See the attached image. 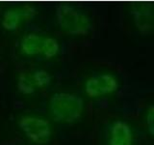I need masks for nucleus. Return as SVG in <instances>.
<instances>
[{
	"mask_svg": "<svg viewBox=\"0 0 154 145\" xmlns=\"http://www.w3.org/2000/svg\"><path fill=\"white\" fill-rule=\"evenodd\" d=\"M83 109V99L73 93H56L49 102L50 116L57 123H74L80 118Z\"/></svg>",
	"mask_w": 154,
	"mask_h": 145,
	"instance_id": "f257e3e1",
	"label": "nucleus"
},
{
	"mask_svg": "<svg viewBox=\"0 0 154 145\" xmlns=\"http://www.w3.org/2000/svg\"><path fill=\"white\" fill-rule=\"evenodd\" d=\"M56 19L62 30L70 35H86L91 29V22L87 14L70 5L57 7Z\"/></svg>",
	"mask_w": 154,
	"mask_h": 145,
	"instance_id": "f03ea898",
	"label": "nucleus"
},
{
	"mask_svg": "<svg viewBox=\"0 0 154 145\" xmlns=\"http://www.w3.org/2000/svg\"><path fill=\"white\" fill-rule=\"evenodd\" d=\"M132 14L138 30L143 34H148L153 29V5L139 4L133 7Z\"/></svg>",
	"mask_w": 154,
	"mask_h": 145,
	"instance_id": "39448f33",
	"label": "nucleus"
},
{
	"mask_svg": "<svg viewBox=\"0 0 154 145\" xmlns=\"http://www.w3.org/2000/svg\"><path fill=\"white\" fill-rule=\"evenodd\" d=\"M32 79L36 88H45L50 84L51 76L49 72L45 70H37L32 74Z\"/></svg>",
	"mask_w": 154,
	"mask_h": 145,
	"instance_id": "9b49d317",
	"label": "nucleus"
},
{
	"mask_svg": "<svg viewBox=\"0 0 154 145\" xmlns=\"http://www.w3.org/2000/svg\"><path fill=\"white\" fill-rule=\"evenodd\" d=\"M153 120H154V108H153V106H152V105H150V106H149L148 110H147V114H146V121L147 130H148V133H149V134L151 135V137L154 134Z\"/></svg>",
	"mask_w": 154,
	"mask_h": 145,
	"instance_id": "ddd939ff",
	"label": "nucleus"
},
{
	"mask_svg": "<svg viewBox=\"0 0 154 145\" xmlns=\"http://www.w3.org/2000/svg\"><path fill=\"white\" fill-rule=\"evenodd\" d=\"M20 11L21 17L24 21H31L36 14V9L30 5H24V6L18 7Z\"/></svg>",
	"mask_w": 154,
	"mask_h": 145,
	"instance_id": "f8f14e48",
	"label": "nucleus"
},
{
	"mask_svg": "<svg viewBox=\"0 0 154 145\" xmlns=\"http://www.w3.org/2000/svg\"><path fill=\"white\" fill-rule=\"evenodd\" d=\"M43 38L36 33L26 34L20 42V50L25 55H37L42 52Z\"/></svg>",
	"mask_w": 154,
	"mask_h": 145,
	"instance_id": "0eeeda50",
	"label": "nucleus"
},
{
	"mask_svg": "<svg viewBox=\"0 0 154 145\" xmlns=\"http://www.w3.org/2000/svg\"><path fill=\"white\" fill-rule=\"evenodd\" d=\"M60 50V45L58 41L54 38L48 37L43 38L42 47V54L45 59H51L58 54Z\"/></svg>",
	"mask_w": 154,
	"mask_h": 145,
	"instance_id": "9d476101",
	"label": "nucleus"
},
{
	"mask_svg": "<svg viewBox=\"0 0 154 145\" xmlns=\"http://www.w3.org/2000/svg\"><path fill=\"white\" fill-rule=\"evenodd\" d=\"M17 89L21 94L30 95L36 90V86L34 84L32 75L28 72H21L17 79Z\"/></svg>",
	"mask_w": 154,
	"mask_h": 145,
	"instance_id": "1a4fd4ad",
	"label": "nucleus"
},
{
	"mask_svg": "<svg viewBox=\"0 0 154 145\" xmlns=\"http://www.w3.org/2000/svg\"><path fill=\"white\" fill-rule=\"evenodd\" d=\"M18 126L32 142L43 145L49 142L51 127L48 121L38 116L25 115L18 120Z\"/></svg>",
	"mask_w": 154,
	"mask_h": 145,
	"instance_id": "7ed1b4c3",
	"label": "nucleus"
},
{
	"mask_svg": "<svg viewBox=\"0 0 154 145\" xmlns=\"http://www.w3.org/2000/svg\"><path fill=\"white\" fill-rule=\"evenodd\" d=\"M22 19L19 8H11L5 11L2 17L1 25L7 31H16Z\"/></svg>",
	"mask_w": 154,
	"mask_h": 145,
	"instance_id": "6e6552de",
	"label": "nucleus"
},
{
	"mask_svg": "<svg viewBox=\"0 0 154 145\" xmlns=\"http://www.w3.org/2000/svg\"><path fill=\"white\" fill-rule=\"evenodd\" d=\"M118 87L117 77L110 74H100L90 77L86 81L85 91L91 98H98L113 93Z\"/></svg>",
	"mask_w": 154,
	"mask_h": 145,
	"instance_id": "20e7f679",
	"label": "nucleus"
},
{
	"mask_svg": "<svg viewBox=\"0 0 154 145\" xmlns=\"http://www.w3.org/2000/svg\"><path fill=\"white\" fill-rule=\"evenodd\" d=\"M133 134L129 126L123 121H117L111 128L109 145H132Z\"/></svg>",
	"mask_w": 154,
	"mask_h": 145,
	"instance_id": "423d86ee",
	"label": "nucleus"
}]
</instances>
